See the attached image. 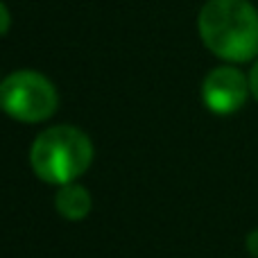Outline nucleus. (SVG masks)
<instances>
[{
  "label": "nucleus",
  "mask_w": 258,
  "mask_h": 258,
  "mask_svg": "<svg viewBox=\"0 0 258 258\" xmlns=\"http://www.w3.org/2000/svg\"><path fill=\"white\" fill-rule=\"evenodd\" d=\"M200 34L220 59L249 61L258 54V12L247 0H209L200 12Z\"/></svg>",
  "instance_id": "f257e3e1"
},
{
  "label": "nucleus",
  "mask_w": 258,
  "mask_h": 258,
  "mask_svg": "<svg viewBox=\"0 0 258 258\" xmlns=\"http://www.w3.org/2000/svg\"><path fill=\"white\" fill-rule=\"evenodd\" d=\"M93 161L91 138L77 127L59 125L36 136L30 150V163L45 183L66 186L89 170Z\"/></svg>",
  "instance_id": "f03ea898"
},
{
  "label": "nucleus",
  "mask_w": 258,
  "mask_h": 258,
  "mask_svg": "<svg viewBox=\"0 0 258 258\" xmlns=\"http://www.w3.org/2000/svg\"><path fill=\"white\" fill-rule=\"evenodd\" d=\"M57 91L41 73L18 71L0 84V107L21 122L48 120L57 111Z\"/></svg>",
  "instance_id": "7ed1b4c3"
},
{
  "label": "nucleus",
  "mask_w": 258,
  "mask_h": 258,
  "mask_svg": "<svg viewBox=\"0 0 258 258\" xmlns=\"http://www.w3.org/2000/svg\"><path fill=\"white\" fill-rule=\"evenodd\" d=\"M247 93H249V80H245V75L231 66L211 71L204 80V86H202L204 104L220 116H229V113L238 111L245 104Z\"/></svg>",
  "instance_id": "20e7f679"
},
{
  "label": "nucleus",
  "mask_w": 258,
  "mask_h": 258,
  "mask_svg": "<svg viewBox=\"0 0 258 258\" xmlns=\"http://www.w3.org/2000/svg\"><path fill=\"white\" fill-rule=\"evenodd\" d=\"M54 204H57V211L61 213V218L80 222L91 211V195L86 188L77 186V183H66V186L59 188Z\"/></svg>",
  "instance_id": "39448f33"
},
{
  "label": "nucleus",
  "mask_w": 258,
  "mask_h": 258,
  "mask_svg": "<svg viewBox=\"0 0 258 258\" xmlns=\"http://www.w3.org/2000/svg\"><path fill=\"white\" fill-rule=\"evenodd\" d=\"M9 25H12V16H9V9L0 3V36L7 34Z\"/></svg>",
  "instance_id": "423d86ee"
},
{
  "label": "nucleus",
  "mask_w": 258,
  "mask_h": 258,
  "mask_svg": "<svg viewBox=\"0 0 258 258\" xmlns=\"http://www.w3.org/2000/svg\"><path fill=\"white\" fill-rule=\"evenodd\" d=\"M247 251H249L254 258H258V229L247 236Z\"/></svg>",
  "instance_id": "0eeeda50"
},
{
  "label": "nucleus",
  "mask_w": 258,
  "mask_h": 258,
  "mask_svg": "<svg viewBox=\"0 0 258 258\" xmlns=\"http://www.w3.org/2000/svg\"><path fill=\"white\" fill-rule=\"evenodd\" d=\"M249 91L258 100V61L254 63V68H251V73H249Z\"/></svg>",
  "instance_id": "6e6552de"
}]
</instances>
